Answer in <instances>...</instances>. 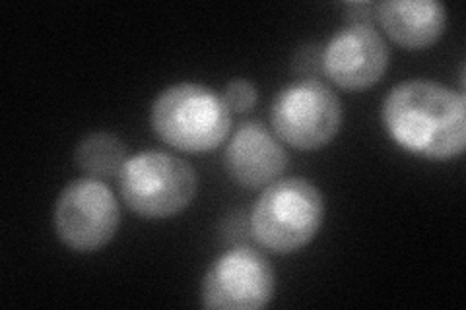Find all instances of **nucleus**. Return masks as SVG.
<instances>
[{"instance_id": "nucleus-8", "label": "nucleus", "mask_w": 466, "mask_h": 310, "mask_svg": "<svg viewBox=\"0 0 466 310\" xmlns=\"http://www.w3.org/2000/svg\"><path fill=\"white\" fill-rule=\"evenodd\" d=\"M390 61L387 41L370 24H352L332 35L323 49V72L342 90L361 92L385 76Z\"/></svg>"}, {"instance_id": "nucleus-5", "label": "nucleus", "mask_w": 466, "mask_h": 310, "mask_svg": "<svg viewBox=\"0 0 466 310\" xmlns=\"http://www.w3.org/2000/svg\"><path fill=\"white\" fill-rule=\"evenodd\" d=\"M53 225L58 241L75 253H97L113 241L121 225V208L101 181L86 176L68 183L56 198Z\"/></svg>"}, {"instance_id": "nucleus-1", "label": "nucleus", "mask_w": 466, "mask_h": 310, "mask_svg": "<svg viewBox=\"0 0 466 310\" xmlns=\"http://www.w3.org/2000/svg\"><path fill=\"white\" fill-rule=\"evenodd\" d=\"M381 119L392 140L424 159L449 161L466 147L464 97L437 82L408 80L392 87Z\"/></svg>"}, {"instance_id": "nucleus-2", "label": "nucleus", "mask_w": 466, "mask_h": 310, "mask_svg": "<svg viewBox=\"0 0 466 310\" xmlns=\"http://www.w3.org/2000/svg\"><path fill=\"white\" fill-rule=\"evenodd\" d=\"M156 135L179 152L204 154L220 147L231 132V111L207 85L181 82L166 87L150 111Z\"/></svg>"}, {"instance_id": "nucleus-4", "label": "nucleus", "mask_w": 466, "mask_h": 310, "mask_svg": "<svg viewBox=\"0 0 466 310\" xmlns=\"http://www.w3.org/2000/svg\"><path fill=\"white\" fill-rule=\"evenodd\" d=\"M123 202L146 219H167L191 205L198 179L188 161L148 150L128 157L116 176Z\"/></svg>"}, {"instance_id": "nucleus-6", "label": "nucleus", "mask_w": 466, "mask_h": 310, "mask_svg": "<svg viewBox=\"0 0 466 310\" xmlns=\"http://www.w3.org/2000/svg\"><path fill=\"white\" fill-rule=\"evenodd\" d=\"M342 116L337 94L317 80H301L284 87L270 107L274 135L303 152L330 144L342 126Z\"/></svg>"}, {"instance_id": "nucleus-9", "label": "nucleus", "mask_w": 466, "mask_h": 310, "mask_svg": "<svg viewBox=\"0 0 466 310\" xmlns=\"http://www.w3.org/2000/svg\"><path fill=\"white\" fill-rule=\"evenodd\" d=\"M224 165L233 183L258 190L280 179L288 167V154L279 136L258 121L245 123L229 140Z\"/></svg>"}, {"instance_id": "nucleus-12", "label": "nucleus", "mask_w": 466, "mask_h": 310, "mask_svg": "<svg viewBox=\"0 0 466 310\" xmlns=\"http://www.w3.org/2000/svg\"><path fill=\"white\" fill-rule=\"evenodd\" d=\"M226 105L229 111H236V113H245V111H251L257 105V87L249 82V80H233L226 85V90L222 94Z\"/></svg>"}, {"instance_id": "nucleus-13", "label": "nucleus", "mask_w": 466, "mask_h": 310, "mask_svg": "<svg viewBox=\"0 0 466 310\" xmlns=\"http://www.w3.org/2000/svg\"><path fill=\"white\" fill-rule=\"evenodd\" d=\"M323 70V49L317 43L305 45L294 56V72L299 74L303 80H313Z\"/></svg>"}, {"instance_id": "nucleus-11", "label": "nucleus", "mask_w": 466, "mask_h": 310, "mask_svg": "<svg viewBox=\"0 0 466 310\" xmlns=\"http://www.w3.org/2000/svg\"><path fill=\"white\" fill-rule=\"evenodd\" d=\"M127 145L111 132H92L76 145V165L92 179L119 176L127 164Z\"/></svg>"}, {"instance_id": "nucleus-7", "label": "nucleus", "mask_w": 466, "mask_h": 310, "mask_svg": "<svg viewBox=\"0 0 466 310\" xmlns=\"http://www.w3.org/2000/svg\"><path fill=\"white\" fill-rule=\"evenodd\" d=\"M276 291L268 258L249 246L218 256L202 279V306L218 310H258Z\"/></svg>"}, {"instance_id": "nucleus-3", "label": "nucleus", "mask_w": 466, "mask_h": 310, "mask_svg": "<svg viewBox=\"0 0 466 310\" xmlns=\"http://www.w3.org/2000/svg\"><path fill=\"white\" fill-rule=\"evenodd\" d=\"M325 200L303 176L272 183L251 212V235L272 255L298 253L309 245L323 225Z\"/></svg>"}, {"instance_id": "nucleus-10", "label": "nucleus", "mask_w": 466, "mask_h": 310, "mask_svg": "<svg viewBox=\"0 0 466 310\" xmlns=\"http://www.w3.org/2000/svg\"><path fill=\"white\" fill-rule=\"evenodd\" d=\"M377 20L397 45L420 51L440 41L447 25V10L437 0H385Z\"/></svg>"}]
</instances>
